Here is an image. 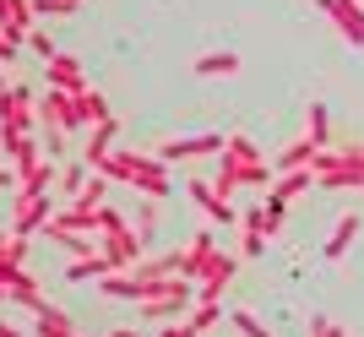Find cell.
Here are the masks:
<instances>
[{
  "instance_id": "obj_1",
  "label": "cell",
  "mask_w": 364,
  "mask_h": 337,
  "mask_svg": "<svg viewBox=\"0 0 364 337\" xmlns=\"http://www.w3.org/2000/svg\"><path fill=\"white\" fill-rule=\"evenodd\" d=\"M223 164L240 168V185H272V180H277V164H267V158H261V147L245 137V131H234V137L223 141Z\"/></svg>"
},
{
  "instance_id": "obj_2",
  "label": "cell",
  "mask_w": 364,
  "mask_h": 337,
  "mask_svg": "<svg viewBox=\"0 0 364 337\" xmlns=\"http://www.w3.org/2000/svg\"><path fill=\"white\" fill-rule=\"evenodd\" d=\"M55 218V196L49 191H33V185H16L11 196V234H44V223Z\"/></svg>"
},
{
  "instance_id": "obj_3",
  "label": "cell",
  "mask_w": 364,
  "mask_h": 337,
  "mask_svg": "<svg viewBox=\"0 0 364 337\" xmlns=\"http://www.w3.org/2000/svg\"><path fill=\"white\" fill-rule=\"evenodd\" d=\"M0 153H6V164H11L16 185L28 180L33 168L44 164V153H38V141H33V131H11V125H0Z\"/></svg>"
},
{
  "instance_id": "obj_4",
  "label": "cell",
  "mask_w": 364,
  "mask_h": 337,
  "mask_svg": "<svg viewBox=\"0 0 364 337\" xmlns=\"http://www.w3.org/2000/svg\"><path fill=\"white\" fill-rule=\"evenodd\" d=\"M196 305V289L185 283V289H174V294H152V299H141L136 305V321H147V326H158V321H185V310Z\"/></svg>"
},
{
  "instance_id": "obj_5",
  "label": "cell",
  "mask_w": 364,
  "mask_h": 337,
  "mask_svg": "<svg viewBox=\"0 0 364 337\" xmlns=\"http://www.w3.org/2000/svg\"><path fill=\"white\" fill-rule=\"evenodd\" d=\"M33 120H38V98H33V87L6 82V87H0V125H11V131H33Z\"/></svg>"
},
{
  "instance_id": "obj_6",
  "label": "cell",
  "mask_w": 364,
  "mask_h": 337,
  "mask_svg": "<svg viewBox=\"0 0 364 337\" xmlns=\"http://www.w3.org/2000/svg\"><path fill=\"white\" fill-rule=\"evenodd\" d=\"M223 141H228V137L207 131V137H174V141H158L152 153L164 158V164H196V158H207V153H223Z\"/></svg>"
},
{
  "instance_id": "obj_7",
  "label": "cell",
  "mask_w": 364,
  "mask_h": 337,
  "mask_svg": "<svg viewBox=\"0 0 364 337\" xmlns=\"http://www.w3.org/2000/svg\"><path fill=\"white\" fill-rule=\"evenodd\" d=\"M234 272H240V256L213 250V256H207V267H201V277H196V299H223L228 283H234Z\"/></svg>"
},
{
  "instance_id": "obj_8",
  "label": "cell",
  "mask_w": 364,
  "mask_h": 337,
  "mask_svg": "<svg viewBox=\"0 0 364 337\" xmlns=\"http://www.w3.org/2000/svg\"><path fill=\"white\" fill-rule=\"evenodd\" d=\"M321 16H332V28L348 38L353 49H364V0H316Z\"/></svg>"
},
{
  "instance_id": "obj_9",
  "label": "cell",
  "mask_w": 364,
  "mask_h": 337,
  "mask_svg": "<svg viewBox=\"0 0 364 337\" xmlns=\"http://www.w3.org/2000/svg\"><path fill=\"white\" fill-rule=\"evenodd\" d=\"M213 250H218V234L213 229H196L180 250H168V261H174V272H180V277H201V267H207Z\"/></svg>"
},
{
  "instance_id": "obj_10",
  "label": "cell",
  "mask_w": 364,
  "mask_h": 337,
  "mask_svg": "<svg viewBox=\"0 0 364 337\" xmlns=\"http://www.w3.org/2000/svg\"><path fill=\"white\" fill-rule=\"evenodd\" d=\"M104 256L114 261V267H136V261H147V240H141L131 223H120V229L104 234Z\"/></svg>"
},
{
  "instance_id": "obj_11",
  "label": "cell",
  "mask_w": 364,
  "mask_h": 337,
  "mask_svg": "<svg viewBox=\"0 0 364 337\" xmlns=\"http://www.w3.org/2000/svg\"><path fill=\"white\" fill-rule=\"evenodd\" d=\"M38 125H60V131H71V125H76V92H65V87L38 92Z\"/></svg>"
},
{
  "instance_id": "obj_12",
  "label": "cell",
  "mask_w": 364,
  "mask_h": 337,
  "mask_svg": "<svg viewBox=\"0 0 364 337\" xmlns=\"http://www.w3.org/2000/svg\"><path fill=\"white\" fill-rule=\"evenodd\" d=\"M185 191H191V201H196V207H201L207 218H213V223H223V229H228V223H240L234 201H228V196H218V191H213V180H191Z\"/></svg>"
},
{
  "instance_id": "obj_13",
  "label": "cell",
  "mask_w": 364,
  "mask_h": 337,
  "mask_svg": "<svg viewBox=\"0 0 364 337\" xmlns=\"http://www.w3.org/2000/svg\"><path fill=\"white\" fill-rule=\"evenodd\" d=\"M114 137H120V120H114V114H109L104 125H92L87 141H82V164H87V168H104L109 153H114Z\"/></svg>"
},
{
  "instance_id": "obj_14",
  "label": "cell",
  "mask_w": 364,
  "mask_h": 337,
  "mask_svg": "<svg viewBox=\"0 0 364 337\" xmlns=\"http://www.w3.org/2000/svg\"><path fill=\"white\" fill-rule=\"evenodd\" d=\"M44 77H49V87H65V92H82V87H87V71H82L76 55H49V60H44Z\"/></svg>"
},
{
  "instance_id": "obj_15",
  "label": "cell",
  "mask_w": 364,
  "mask_h": 337,
  "mask_svg": "<svg viewBox=\"0 0 364 337\" xmlns=\"http://www.w3.org/2000/svg\"><path fill=\"white\" fill-rule=\"evenodd\" d=\"M6 294H11V305H28V310H44V289H38V277L28 272V267H11L6 272Z\"/></svg>"
},
{
  "instance_id": "obj_16",
  "label": "cell",
  "mask_w": 364,
  "mask_h": 337,
  "mask_svg": "<svg viewBox=\"0 0 364 337\" xmlns=\"http://www.w3.org/2000/svg\"><path fill=\"white\" fill-rule=\"evenodd\" d=\"M359 229H364V223H359V213H343V218L332 223V240L321 245V256H326V261H343V256H348V245L359 240Z\"/></svg>"
},
{
  "instance_id": "obj_17",
  "label": "cell",
  "mask_w": 364,
  "mask_h": 337,
  "mask_svg": "<svg viewBox=\"0 0 364 337\" xmlns=\"http://www.w3.org/2000/svg\"><path fill=\"white\" fill-rule=\"evenodd\" d=\"M310 185H316V168H289V174H277V180H272L267 201H283V207H289V201H294V196H304Z\"/></svg>"
},
{
  "instance_id": "obj_18",
  "label": "cell",
  "mask_w": 364,
  "mask_h": 337,
  "mask_svg": "<svg viewBox=\"0 0 364 337\" xmlns=\"http://www.w3.org/2000/svg\"><path fill=\"white\" fill-rule=\"evenodd\" d=\"M38 22L33 11V0H0V28L11 33V38H28V28Z\"/></svg>"
},
{
  "instance_id": "obj_19",
  "label": "cell",
  "mask_w": 364,
  "mask_h": 337,
  "mask_svg": "<svg viewBox=\"0 0 364 337\" xmlns=\"http://www.w3.org/2000/svg\"><path fill=\"white\" fill-rule=\"evenodd\" d=\"M109 114H114V109H109V98L98 87H82V92H76V125H87V131H92V125H104Z\"/></svg>"
},
{
  "instance_id": "obj_20",
  "label": "cell",
  "mask_w": 364,
  "mask_h": 337,
  "mask_svg": "<svg viewBox=\"0 0 364 337\" xmlns=\"http://www.w3.org/2000/svg\"><path fill=\"white\" fill-rule=\"evenodd\" d=\"M109 272H114V261H109L104 250H87V256H71L65 283H87V277H109Z\"/></svg>"
},
{
  "instance_id": "obj_21",
  "label": "cell",
  "mask_w": 364,
  "mask_h": 337,
  "mask_svg": "<svg viewBox=\"0 0 364 337\" xmlns=\"http://www.w3.org/2000/svg\"><path fill=\"white\" fill-rule=\"evenodd\" d=\"M191 71H196V77H234V71H240V55H234V49H207V55H196V65H191Z\"/></svg>"
},
{
  "instance_id": "obj_22",
  "label": "cell",
  "mask_w": 364,
  "mask_h": 337,
  "mask_svg": "<svg viewBox=\"0 0 364 337\" xmlns=\"http://www.w3.org/2000/svg\"><path fill=\"white\" fill-rule=\"evenodd\" d=\"M316 153H321L316 141H310V137H299V141H289V147H283V153H277L272 164H277V174H289V168H316Z\"/></svg>"
},
{
  "instance_id": "obj_23",
  "label": "cell",
  "mask_w": 364,
  "mask_h": 337,
  "mask_svg": "<svg viewBox=\"0 0 364 337\" xmlns=\"http://www.w3.org/2000/svg\"><path fill=\"white\" fill-rule=\"evenodd\" d=\"M304 137L316 141V147H332V109H326V104L304 109Z\"/></svg>"
},
{
  "instance_id": "obj_24",
  "label": "cell",
  "mask_w": 364,
  "mask_h": 337,
  "mask_svg": "<svg viewBox=\"0 0 364 337\" xmlns=\"http://www.w3.org/2000/svg\"><path fill=\"white\" fill-rule=\"evenodd\" d=\"M267 250V229H261V207L240 218V256H261Z\"/></svg>"
},
{
  "instance_id": "obj_25",
  "label": "cell",
  "mask_w": 364,
  "mask_h": 337,
  "mask_svg": "<svg viewBox=\"0 0 364 337\" xmlns=\"http://www.w3.org/2000/svg\"><path fill=\"white\" fill-rule=\"evenodd\" d=\"M185 321H191V332H196V337H207V332H213L218 321H223V299H196Z\"/></svg>"
},
{
  "instance_id": "obj_26",
  "label": "cell",
  "mask_w": 364,
  "mask_h": 337,
  "mask_svg": "<svg viewBox=\"0 0 364 337\" xmlns=\"http://www.w3.org/2000/svg\"><path fill=\"white\" fill-rule=\"evenodd\" d=\"M82 185H87V164H71V168H60V180H55V191L60 196H82Z\"/></svg>"
},
{
  "instance_id": "obj_27",
  "label": "cell",
  "mask_w": 364,
  "mask_h": 337,
  "mask_svg": "<svg viewBox=\"0 0 364 337\" xmlns=\"http://www.w3.org/2000/svg\"><path fill=\"white\" fill-rule=\"evenodd\" d=\"M228 326H234L240 337H272V326H261V316H250V310H234Z\"/></svg>"
},
{
  "instance_id": "obj_28",
  "label": "cell",
  "mask_w": 364,
  "mask_h": 337,
  "mask_svg": "<svg viewBox=\"0 0 364 337\" xmlns=\"http://www.w3.org/2000/svg\"><path fill=\"white\" fill-rule=\"evenodd\" d=\"M283 213H289L283 201H261V229H267V240H277V234H283Z\"/></svg>"
},
{
  "instance_id": "obj_29",
  "label": "cell",
  "mask_w": 364,
  "mask_h": 337,
  "mask_svg": "<svg viewBox=\"0 0 364 337\" xmlns=\"http://www.w3.org/2000/svg\"><path fill=\"white\" fill-rule=\"evenodd\" d=\"M22 44H28L33 55H38V60H49V55H60V49H55V38H49L44 28H28V38H22Z\"/></svg>"
},
{
  "instance_id": "obj_30",
  "label": "cell",
  "mask_w": 364,
  "mask_h": 337,
  "mask_svg": "<svg viewBox=\"0 0 364 337\" xmlns=\"http://www.w3.org/2000/svg\"><path fill=\"white\" fill-rule=\"evenodd\" d=\"M213 191H218V196H234V191H240V168H234V164H218Z\"/></svg>"
},
{
  "instance_id": "obj_31",
  "label": "cell",
  "mask_w": 364,
  "mask_h": 337,
  "mask_svg": "<svg viewBox=\"0 0 364 337\" xmlns=\"http://www.w3.org/2000/svg\"><path fill=\"white\" fill-rule=\"evenodd\" d=\"M33 11H38V16H71L76 0H33Z\"/></svg>"
},
{
  "instance_id": "obj_32",
  "label": "cell",
  "mask_w": 364,
  "mask_h": 337,
  "mask_svg": "<svg viewBox=\"0 0 364 337\" xmlns=\"http://www.w3.org/2000/svg\"><path fill=\"white\" fill-rule=\"evenodd\" d=\"M16 55H22V38H11V33L0 28V65H16Z\"/></svg>"
},
{
  "instance_id": "obj_33",
  "label": "cell",
  "mask_w": 364,
  "mask_h": 337,
  "mask_svg": "<svg viewBox=\"0 0 364 337\" xmlns=\"http://www.w3.org/2000/svg\"><path fill=\"white\" fill-rule=\"evenodd\" d=\"M310 337H348V332H343L332 316H316V321H310Z\"/></svg>"
},
{
  "instance_id": "obj_34",
  "label": "cell",
  "mask_w": 364,
  "mask_h": 337,
  "mask_svg": "<svg viewBox=\"0 0 364 337\" xmlns=\"http://www.w3.org/2000/svg\"><path fill=\"white\" fill-rule=\"evenodd\" d=\"M44 147H49V158L65 153V131H60V125H44Z\"/></svg>"
},
{
  "instance_id": "obj_35",
  "label": "cell",
  "mask_w": 364,
  "mask_h": 337,
  "mask_svg": "<svg viewBox=\"0 0 364 337\" xmlns=\"http://www.w3.org/2000/svg\"><path fill=\"white\" fill-rule=\"evenodd\" d=\"M120 223H125V218H120V213H114V207H109V201H104V207H98V234L120 229Z\"/></svg>"
},
{
  "instance_id": "obj_36",
  "label": "cell",
  "mask_w": 364,
  "mask_h": 337,
  "mask_svg": "<svg viewBox=\"0 0 364 337\" xmlns=\"http://www.w3.org/2000/svg\"><path fill=\"white\" fill-rule=\"evenodd\" d=\"M158 337H196V332H191V321H168Z\"/></svg>"
},
{
  "instance_id": "obj_37",
  "label": "cell",
  "mask_w": 364,
  "mask_h": 337,
  "mask_svg": "<svg viewBox=\"0 0 364 337\" xmlns=\"http://www.w3.org/2000/svg\"><path fill=\"white\" fill-rule=\"evenodd\" d=\"M104 337H141L136 326H114V332H104Z\"/></svg>"
},
{
  "instance_id": "obj_38",
  "label": "cell",
  "mask_w": 364,
  "mask_h": 337,
  "mask_svg": "<svg viewBox=\"0 0 364 337\" xmlns=\"http://www.w3.org/2000/svg\"><path fill=\"white\" fill-rule=\"evenodd\" d=\"M0 337H22V332H16V326L6 321V316H0Z\"/></svg>"
},
{
  "instance_id": "obj_39",
  "label": "cell",
  "mask_w": 364,
  "mask_h": 337,
  "mask_svg": "<svg viewBox=\"0 0 364 337\" xmlns=\"http://www.w3.org/2000/svg\"><path fill=\"white\" fill-rule=\"evenodd\" d=\"M6 185H16V174H11V168H0V191H6Z\"/></svg>"
},
{
  "instance_id": "obj_40",
  "label": "cell",
  "mask_w": 364,
  "mask_h": 337,
  "mask_svg": "<svg viewBox=\"0 0 364 337\" xmlns=\"http://www.w3.org/2000/svg\"><path fill=\"white\" fill-rule=\"evenodd\" d=\"M6 299H11V294H6V272H0V305H6Z\"/></svg>"
},
{
  "instance_id": "obj_41",
  "label": "cell",
  "mask_w": 364,
  "mask_h": 337,
  "mask_svg": "<svg viewBox=\"0 0 364 337\" xmlns=\"http://www.w3.org/2000/svg\"><path fill=\"white\" fill-rule=\"evenodd\" d=\"M0 87H6V71H0Z\"/></svg>"
},
{
  "instance_id": "obj_42",
  "label": "cell",
  "mask_w": 364,
  "mask_h": 337,
  "mask_svg": "<svg viewBox=\"0 0 364 337\" xmlns=\"http://www.w3.org/2000/svg\"><path fill=\"white\" fill-rule=\"evenodd\" d=\"M76 6H82V0H76Z\"/></svg>"
}]
</instances>
